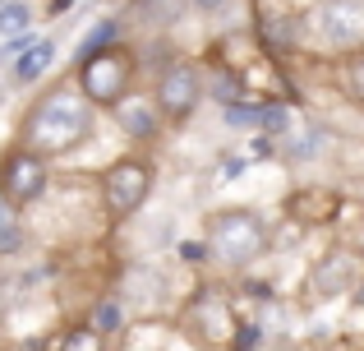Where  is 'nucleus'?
Returning a JSON list of instances; mask_svg holds the SVG:
<instances>
[{
    "label": "nucleus",
    "instance_id": "1",
    "mask_svg": "<svg viewBox=\"0 0 364 351\" xmlns=\"http://www.w3.org/2000/svg\"><path fill=\"white\" fill-rule=\"evenodd\" d=\"M92 130H97V107H92L74 83H55V88H46L42 98L23 111L14 144L42 153L46 162H55V157L79 153L92 139Z\"/></svg>",
    "mask_w": 364,
    "mask_h": 351
},
{
    "label": "nucleus",
    "instance_id": "2",
    "mask_svg": "<svg viewBox=\"0 0 364 351\" xmlns=\"http://www.w3.org/2000/svg\"><path fill=\"white\" fill-rule=\"evenodd\" d=\"M208 254L226 268H249L254 259H263L267 245H272V231H267L263 213L258 208H217L208 217Z\"/></svg>",
    "mask_w": 364,
    "mask_h": 351
},
{
    "label": "nucleus",
    "instance_id": "3",
    "mask_svg": "<svg viewBox=\"0 0 364 351\" xmlns=\"http://www.w3.org/2000/svg\"><path fill=\"white\" fill-rule=\"evenodd\" d=\"M134 74H139V61H134L129 46H107V51H97V56L74 65V88L97 111H111L120 98H129Z\"/></svg>",
    "mask_w": 364,
    "mask_h": 351
},
{
    "label": "nucleus",
    "instance_id": "4",
    "mask_svg": "<svg viewBox=\"0 0 364 351\" xmlns=\"http://www.w3.org/2000/svg\"><path fill=\"white\" fill-rule=\"evenodd\" d=\"M203 98H208V74L194 61H185V56H171L157 70V79H152V102H157L166 125H185L203 107Z\"/></svg>",
    "mask_w": 364,
    "mask_h": 351
},
{
    "label": "nucleus",
    "instance_id": "5",
    "mask_svg": "<svg viewBox=\"0 0 364 351\" xmlns=\"http://www.w3.org/2000/svg\"><path fill=\"white\" fill-rule=\"evenodd\" d=\"M152 180H157V172H152L148 157H116V162L102 172V180H97V189H102V208H107L116 222L134 217L143 204H148Z\"/></svg>",
    "mask_w": 364,
    "mask_h": 351
},
{
    "label": "nucleus",
    "instance_id": "6",
    "mask_svg": "<svg viewBox=\"0 0 364 351\" xmlns=\"http://www.w3.org/2000/svg\"><path fill=\"white\" fill-rule=\"evenodd\" d=\"M46 189H51V162H46L42 153H33V148H23V144H9L5 153H0V194H5L18 213L33 208L37 199H46Z\"/></svg>",
    "mask_w": 364,
    "mask_h": 351
},
{
    "label": "nucleus",
    "instance_id": "7",
    "mask_svg": "<svg viewBox=\"0 0 364 351\" xmlns=\"http://www.w3.org/2000/svg\"><path fill=\"white\" fill-rule=\"evenodd\" d=\"M309 28L332 51H355L364 46V0H318Z\"/></svg>",
    "mask_w": 364,
    "mask_h": 351
},
{
    "label": "nucleus",
    "instance_id": "8",
    "mask_svg": "<svg viewBox=\"0 0 364 351\" xmlns=\"http://www.w3.org/2000/svg\"><path fill=\"white\" fill-rule=\"evenodd\" d=\"M111 120H116V130L129 144H157L161 125H166L157 102H152V93H129V98H120L116 107H111Z\"/></svg>",
    "mask_w": 364,
    "mask_h": 351
},
{
    "label": "nucleus",
    "instance_id": "9",
    "mask_svg": "<svg viewBox=\"0 0 364 351\" xmlns=\"http://www.w3.org/2000/svg\"><path fill=\"white\" fill-rule=\"evenodd\" d=\"M360 278H364V254L360 250H328L318 259V268H314L309 287H314V296H341V291L360 287Z\"/></svg>",
    "mask_w": 364,
    "mask_h": 351
},
{
    "label": "nucleus",
    "instance_id": "10",
    "mask_svg": "<svg viewBox=\"0 0 364 351\" xmlns=\"http://www.w3.org/2000/svg\"><path fill=\"white\" fill-rule=\"evenodd\" d=\"M51 65H55V42L51 37H37V42L9 65V83H14V88H33L37 79L51 74Z\"/></svg>",
    "mask_w": 364,
    "mask_h": 351
},
{
    "label": "nucleus",
    "instance_id": "11",
    "mask_svg": "<svg viewBox=\"0 0 364 351\" xmlns=\"http://www.w3.org/2000/svg\"><path fill=\"white\" fill-rule=\"evenodd\" d=\"M189 0H134L129 5V19L139 28H171L180 14H185Z\"/></svg>",
    "mask_w": 364,
    "mask_h": 351
},
{
    "label": "nucleus",
    "instance_id": "12",
    "mask_svg": "<svg viewBox=\"0 0 364 351\" xmlns=\"http://www.w3.org/2000/svg\"><path fill=\"white\" fill-rule=\"evenodd\" d=\"M120 37H124V23H120V19H97V23L83 33V42L74 46V65L88 61V56H97V51H107V46H120Z\"/></svg>",
    "mask_w": 364,
    "mask_h": 351
},
{
    "label": "nucleus",
    "instance_id": "13",
    "mask_svg": "<svg viewBox=\"0 0 364 351\" xmlns=\"http://www.w3.org/2000/svg\"><path fill=\"white\" fill-rule=\"evenodd\" d=\"M23 250V213L0 194V259H14Z\"/></svg>",
    "mask_w": 364,
    "mask_h": 351
},
{
    "label": "nucleus",
    "instance_id": "14",
    "mask_svg": "<svg viewBox=\"0 0 364 351\" xmlns=\"http://www.w3.org/2000/svg\"><path fill=\"white\" fill-rule=\"evenodd\" d=\"M33 33V5L28 0H0V37Z\"/></svg>",
    "mask_w": 364,
    "mask_h": 351
},
{
    "label": "nucleus",
    "instance_id": "15",
    "mask_svg": "<svg viewBox=\"0 0 364 351\" xmlns=\"http://www.w3.org/2000/svg\"><path fill=\"white\" fill-rule=\"evenodd\" d=\"M291 107L286 102H263V116H258V130H263V139H291Z\"/></svg>",
    "mask_w": 364,
    "mask_h": 351
},
{
    "label": "nucleus",
    "instance_id": "16",
    "mask_svg": "<svg viewBox=\"0 0 364 351\" xmlns=\"http://www.w3.org/2000/svg\"><path fill=\"white\" fill-rule=\"evenodd\" d=\"M92 328H97L102 337H116L120 328H124V305L116 296H107V300H97V305H92V319H88Z\"/></svg>",
    "mask_w": 364,
    "mask_h": 351
},
{
    "label": "nucleus",
    "instance_id": "17",
    "mask_svg": "<svg viewBox=\"0 0 364 351\" xmlns=\"http://www.w3.org/2000/svg\"><path fill=\"white\" fill-rule=\"evenodd\" d=\"M208 93H213V102H217V107H235V102H245L240 79H235L231 70H222V65H217V70L208 74Z\"/></svg>",
    "mask_w": 364,
    "mask_h": 351
},
{
    "label": "nucleus",
    "instance_id": "18",
    "mask_svg": "<svg viewBox=\"0 0 364 351\" xmlns=\"http://www.w3.org/2000/svg\"><path fill=\"white\" fill-rule=\"evenodd\" d=\"M55 351H107V337H102L92 324H74L70 333L60 337V347H55Z\"/></svg>",
    "mask_w": 364,
    "mask_h": 351
},
{
    "label": "nucleus",
    "instance_id": "19",
    "mask_svg": "<svg viewBox=\"0 0 364 351\" xmlns=\"http://www.w3.org/2000/svg\"><path fill=\"white\" fill-rule=\"evenodd\" d=\"M323 148H328V135H323V130H304L295 144H286V157H291V162H309V157L323 153Z\"/></svg>",
    "mask_w": 364,
    "mask_h": 351
},
{
    "label": "nucleus",
    "instance_id": "20",
    "mask_svg": "<svg viewBox=\"0 0 364 351\" xmlns=\"http://www.w3.org/2000/svg\"><path fill=\"white\" fill-rule=\"evenodd\" d=\"M341 88H346V98L355 102V107H364V56L341 65Z\"/></svg>",
    "mask_w": 364,
    "mask_h": 351
},
{
    "label": "nucleus",
    "instance_id": "21",
    "mask_svg": "<svg viewBox=\"0 0 364 351\" xmlns=\"http://www.w3.org/2000/svg\"><path fill=\"white\" fill-rule=\"evenodd\" d=\"M189 5H194L198 14H217V9H226L231 0H189Z\"/></svg>",
    "mask_w": 364,
    "mask_h": 351
},
{
    "label": "nucleus",
    "instance_id": "22",
    "mask_svg": "<svg viewBox=\"0 0 364 351\" xmlns=\"http://www.w3.org/2000/svg\"><path fill=\"white\" fill-rule=\"evenodd\" d=\"M360 254H364V236H360Z\"/></svg>",
    "mask_w": 364,
    "mask_h": 351
}]
</instances>
